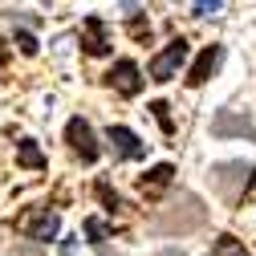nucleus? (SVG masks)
<instances>
[{
    "label": "nucleus",
    "mask_w": 256,
    "mask_h": 256,
    "mask_svg": "<svg viewBox=\"0 0 256 256\" xmlns=\"http://www.w3.org/2000/svg\"><path fill=\"white\" fill-rule=\"evenodd\" d=\"M187 53H191V45H187V37H171L163 49H158L154 57H150V66H146V74H150V82H171L175 74H179V66L187 61Z\"/></svg>",
    "instance_id": "nucleus-1"
},
{
    "label": "nucleus",
    "mask_w": 256,
    "mask_h": 256,
    "mask_svg": "<svg viewBox=\"0 0 256 256\" xmlns=\"http://www.w3.org/2000/svg\"><path fill=\"white\" fill-rule=\"evenodd\" d=\"M208 175H212V187L220 191L224 200H240V191L252 187V175H256V171H252L248 163H216Z\"/></svg>",
    "instance_id": "nucleus-2"
},
{
    "label": "nucleus",
    "mask_w": 256,
    "mask_h": 256,
    "mask_svg": "<svg viewBox=\"0 0 256 256\" xmlns=\"http://www.w3.org/2000/svg\"><path fill=\"white\" fill-rule=\"evenodd\" d=\"M16 232L28 236V240H37V244H49V240H57V232H61V220H57L49 208H33V212H24V216L16 220Z\"/></svg>",
    "instance_id": "nucleus-3"
},
{
    "label": "nucleus",
    "mask_w": 256,
    "mask_h": 256,
    "mask_svg": "<svg viewBox=\"0 0 256 256\" xmlns=\"http://www.w3.org/2000/svg\"><path fill=\"white\" fill-rule=\"evenodd\" d=\"M66 142H70V150L82 158V163H94V158L102 154L98 134H94V126H90L86 118H70V122H66Z\"/></svg>",
    "instance_id": "nucleus-4"
},
{
    "label": "nucleus",
    "mask_w": 256,
    "mask_h": 256,
    "mask_svg": "<svg viewBox=\"0 0 256 256\" xmlns=\"http://www.w3.org/2000/svg\"><path fill=\"white\" fill-rule=\"evenodd\" d=\"M106 82H110V90L122 94V98H134V94L142 90V70L134 66L130 57H122V61H114V66H110Z\"/></svg>",
    "instance_id": "nucleus-5"
},
{
    "label": "nucleus",
    "mask_w": 256,
    "mask_h": 256,
    "mask_svg": "<svg viewBox=\"0 0 256 256\" xmlns=\"http://www.w3.org/2000/svg\"><path fill=\"white\" fill-rule=\"evenodd\" d=\"M212 134L216 138H256V126L236 110H220L212 118Z\"/></svg>",
    "instance_id": "nucleus-6"
},
{
    "label": "nucleus",
    "mask_w": 256,
    "mask_h": 256,
    "mask_svg": "<svg viewBox=\"0 0 256 256\" xmlns=\"http://www.w3.org/2000/svg\"><path fill=\"white\" fill-rule=\"evenodd\" d=\"M106 138H110L114 158H142V154H146L142 138L130 130V126H110V130H106Z\"/></svg>",
    "instance_id": "nucleus-7"
},
{
    "label": "nucleus",
    "mask_w": 256,
    "mask_h": 256,
    "mask_svg": "<svg viewBox=\"0 0 256 256\" xmlns=\"http://www.w3.org/2000/svg\"><path fill=\"white\" fill-rule=\"evenodd\" d=\"M82 49L90 57H106L110 53V33H106V24L98 16H86V24H82Z\"/></svg>",
    "instance_id": "nucleus-8"
},
{
    "label": "nucleus",
    "mask_w": 256,
    "mask_h": 256,
    "mask_svg": "<svg viewBox=\"0 0 256 256\" xmlns=\"http://www.w3.org/2000/svg\"><path fill=\"white\" fill-rule=\"evenodd\" d=\"M220 61H224V49H220V45H208V49L196 57V66L187 70V86H204V82L216 74V66H220Z\"/></svg>",
    "instance_id": "nucleus-9"
},
{
    "label": "nucleus",
    "mask_w": 256,
    "mask_h": 256,
    "mask_svg": "<svg viewBox=\"0 0 256 256\" xmlns=\"http://www.w3.org/2000/svg\"><path fill=\"white\" fill-rule=\"evenodd\" d=\"M171 179H175V167H171V163H158V167H150V171L142 175V183H138V187L146 191V196H158V191H163Z\"/></svg>",
    "instance_id": "nucleus-10"
},
{
    "label": "nucleus",
    "mask_w": 256,
    "mask_h": 256,
    "mask_svg": "<svg viewBox=\"0 0 256 256\" xmlns=\"http://www.w3.org/2000/svg\"><path fill=\"white\" fill-rule=\"evenodd\" d=\"M16 163L41 171V167H45V154H41V146H37L33 138H20V142H16Z\"/></svg>",
    "instance_id": "nucleus-11"
},
{
    "label": "nucleus",
    "mask_w": 256,
    "mask_h": 256,
    "mask_svg": "<svg viewBox=\"0 0 256 256\" xmlns=\"http://www.w3.org/2000/svg\"><path fill=\"white\" fill-rule=\"evenodd\" d=\"M94 191H98V200H102V204H106V212H110V216H114V212H122V208H126V204H122V196H118V191H114V187H110V183H106V179H102V183H98V187H94Z\"/></svg>",
    "instance_id": "nucleus-12"
},
{
    "label": "nucleus",
    "mask_w": 256,
    "mask_h": 256,
    "mask_svg": "<svg viewBox=\"0 0 256 256\" xmlns=\"http://www.w3.org/2000/svg\"><path fill=\"white\" fill-rule=\"evenodd\" d=\"M86 236H90V244H106V236H110V228H106V224L102 220H86Z\"/></svg>",
    "instance_id": "nucleus-13"
},
{
    "label": "nucleus",
    "mask_w": 256,
    "mask_h": 256,
    "mask_svg": "<svg viewBox=\"0 0 256 256\" xmlns=\"http://www.w3.org/2000/svg\"><path fill=\"white\" fill-rule=\"evenodd\" d=\"M150 110H154V118H158V126H163V134H175V122H171V114H167L171 106H167V102H154Z\"/></svg>",
    "instance_id": "nucleus-14"
},
{
    "label": "nucleus",
    "mask_w": 256,
    "mask_h": 256,
    "mask_svg": "<svg viewBox=\"0 0 256 256\" xmlns=\"http://www.w3.org/2000/svg\"><path fill=\"white\" fill-rule=\"evenodd\" d=\"M130 37H138V41H146V37H150V20H142V16L134 12V16H130Z\"/></svg>",
    "instance_id": "nucleus-15"
},
{
    "label": "nucleus",
    "mask_w": 256,
    "mask_h": 256,
    "mask_svg": "<svg viewBox=\"0 0 256 256\" xmlns=\"http://www.w3.org/2000/svg\"><path fill=\"white\" fill-rule=\"evenodd\" d=\"M16 45H20L24 57H33V53H37V37H33V33H16Z\"/></svg>",
    "instance_id": "nucleus-16"
},
{
    "label": "nucleus",
    "mask_w": 256,
    "mask_h": 256,
    "mask_svg": "<svg viewBox=\"0 0 256 256\" xmlns=\"http://www.w3.org/2000/svg\"><path fill=\"white\" fill-rule=\"evenodd\" d=\"M220 12V0H196V16H216Z\"/></svg>",
    "instance_id": "nucleus-17"
},
{
    "label": "nucleus",
    "mask_w": 256,
    "mask_h": 256,
    "mask_svg": "<svg viewBox=\"0 0 256 256\" xmlns=\"http://www.w3.org/2000/svg\"><path fill=\"white\" fill-rule=\"evenodd\" d=\"M158 256H183L179 248H163V252H158Z\"/></svg>",
    "instance_id": "nucleus-18"
},
{
    "label": "nucleus",
    "mask_w": 256,
    "mask_h": 256,
    "mask_svg": "<svg viewBox=\"0 0 256 256\" xmlns=\"http://www.w3.org/2000/svg\"><path fill=\"white\" fill-rule=\"evenodd\" d=\"M98 256H110V252H106V248H98Z\"/></svg>",
    "instance_id": "nucleus-19"
}]
</instances>
